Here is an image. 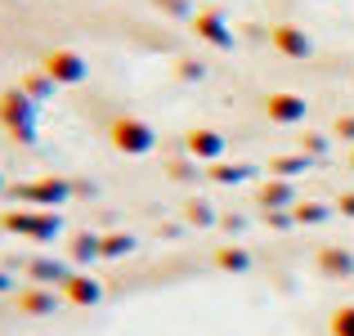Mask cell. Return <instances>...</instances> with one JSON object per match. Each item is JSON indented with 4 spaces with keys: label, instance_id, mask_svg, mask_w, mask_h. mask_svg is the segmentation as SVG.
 Returning <instances> with one entry per match:
<instances>
[{
    "label": "cell",
    "instance_id": "1",
    "mask_svg": "<svg viewBox=\"0 0 354 336\" xmlns=\"http://www.w3.org/2000/svg\"><path fill=\"white\" fill-rule=\"evenodd\" d=\"M108 144H113L117 153H148V148H153V130L139 117H113L108 121Z\"/></svg>",
    "mask_w": 354,
    "mask_h": 336
},
{
    "label": "cell",
    "instance_id": "2",
    "mask_svg": "<svg viewBox=\"0 0 354 336\" xmlns=\"http://www.w3.org/2000/svg\"><path fill=\"white\" fill-rule=\"evenodd\" d=\"M45 77H54V81H81L86 77V63H81V54H72V50H54V54H45Z\"/></svg>",
    "mask_w": 354,
    "mask_h": 336
},
{
    "label": "cell",
    "instance_id": "3",
    "mask_svg": "<svg viewBox=\"0 0 354 336\" xmlns=\"http://www.w3.org/2000/svg\"><path fill=\"white\" fill-rule=\"evenodd\" d=\"M274 45H278V50H283V54H292V59H305V54H310V41H305V32H301V27H274Z\"/></svg>",
    "mask_w": 354,
    "mask_h": 336
},
{
    "label": "cell",
    "instance_id": "4",
    "mask_svg": "<svg viewBox=\"0 0 354 336\" xmlns=\"http://www.w3.org/2000/svg\"><path fill=\"white\" fill-rule=\"evenodd\" d=\"M0 117H5L14 130H27V117H32V99H27V95H5V99H0Z\"/></svg>",
    "mask_w": 354,
    "mask_h": 336
},
{
    "label": "cell",
    "instance_id": "5",
    "mask_svg": "<svg viewBox=\"0 0 354 336\" xmlns=\"http://www.w3.org/2000/svg\"><path fill=\"white\" fill-rule=\"evenodd\" d=\"M269 117L274 121H301L305 117V99L301 95H269Z\"/></svg>",
    "mask_w": 354,
    "mask_h": 336
},
{
    "label": "cell",
    "instance_id": "6",
    "mask_svg": "<svg viewBox=\"0 0 354 336\" xmlns=\"http://www.w3.org/2000/svg\"><path fill=\"white\" fill-rule=\"evenodd\" d=\"M193 27H198V36H202V41L234 45V36H229V27H225V18H220V14H198V18H193Z\"/></svg>",
    "mask_w": 354,
    "mask_h": 336
},
{
    "label": "cell",
    "instance_id": "7",
    "mask_svg": "<svg viewBox=\"0 0 354 336\" xmlns=\"http://www.w3.org/2000/svg\"><path fill=\"white\" fill-rule=\"evenodd\" d=\"M189 148L198 157H216L220 153V135H211V130H193V135H189Z\"/></svg>",
    "mask_w": 354,
    "mask_h": 336
},
{
    "label": "cell",
    "instance_id": "8",
    "mask_svg": "<svg viewBox=\"0 0 354 336\" xmlns=\"http://www.w3.org/2000/svg\"><path fill=\"white\" fill-rule=\"evenodd\" d=\"M121 251H130V238H126V233H113V238L99 242V256H121Z\"/></svg>",
    "mask_w": 354,
    "mask_h": 336
},
{
    "label": "cell",
    "instance_id": "9",
    "mask_svg": "<svg viewBox=\"0 0 354 336\" xmlns=\"http://www.w3.org/2000/svg\"><path fill=\"white\" fill-rule=\"evenodd\" d=\"M337 336H354V310H337V323H332Z\"/></svg>",
    "mask_w": 354,
    "mask_h": 336
},
{
    "label": "cell",
    "instance_id": "10",
    "mask_svg": "<svg viewBox=\"0 0 354 336\" xmlns=\"http://www.w3.org/2000/svg\"><path fill=\"white\" fill-rule=\"evenodd\" d=\"M68 296H77V301H95V287H86V283H68Z\"/></svg>",
    "mask_w": 354,
    "mask_h": 336
},
{
    "label": "cell",
    "instance_id": "11",
    "mask_svg": "<svg viewBox=\"0 0 354 336\" xmlns=\"http://www.w3.org/2000/svg\"><path fill=\"white\" fill-rule=\"evenodd\" d=\"M337 130H341V135H346V139H354V117H346V121H337Z\"/></svg>",
    "mask_w": 354,
    "mask_h": 336
},
{
    "label": "cell",
    "instance_id": "12",
    "mask_svg": "<svg viewBox=\"0 0 354 336\" xmlns=\"http://www.w3.org/2000/svg\"><path fill=\"white\" fill-rule=\"evenodd\" d=\"M350 162H354V157H350Z\"/></svg>",
    "mask_w": 354,
    "mask_h": 336
}]
</instances>
